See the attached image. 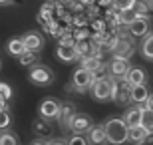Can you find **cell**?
<instances>
[{
  "instance_id": "obj_1",
  "label": "cell",
  "mask_w": 153,
  "mask_h": 145,
  "mask_svg": "<svg viewBox=\"0 0 153 145\" xmlns=\"http://www.w3.org/2000/svg\"><path fill=\"white\" fill-rule=\"evenodd\" d=\"M103 127H105V133H108V143H111V145L127 143L129 127L125 125L123 117H109V119L103 121Z\"/></svg>"
},
{
  "instance_id": "obj_2",
  "label": "cell",
  "mask_w": 153,
  "mask_h": 145,
  "mask_svg": "<svg viewBox=\"0 0 153 145\" xmlns=\"http://www.w3.org/2000/svg\"><path fill=\"white\" fill-rule=\"evenodd\" d=\"M114 88H115V80L109 78L108 74H105V76L96 78V82H94V86H91V89H90V94L96 101L105 103V101H111V97H114Z\"/></svg>"
},
{
  "instance_id": "obj_3",
  "label": "cell",
  "mask_w": 153,
  "mask_h": 145,
  "mask_svg": "<svg viewBox=\"0 0 153 145\" xmlns=\"http://www.w3.org/2000/svg\"><path fill=\"white\" fill-rule=\"evenodd\" d=\"M94 82H96V76L79 66L78 70L72 74V82H70L68 89H72V91H78V94H85V91H90V89H91Z\"/></svg>"
},
{
  "instance_id": "obj_4",
  "label": "cell",
  "mask_w": 153,
  "mask_h": 145,
  "mask_svg": "<svg viewBox=\"0 0 153 145\" xmlns=\"http://www.w3.org/2000/svg\"><path fill=\"white\" fill-rule=\"evenodd\" d=\"M28 78L32 84L40 86V88H46V86H50L52 82H54V72H52V68L44 66V64H38V66L34 68H30V74H28Z\"/></svg>"
},
{
  "instance_id": "obj_5",
  "label": "cell",
  "mask_w": 153,
  "mask_h": 145,
  "mask_svg": "<svg viewBox=\"0 0 153 145\" xmlns=\"http://www.w3.org/2000/svg\"><path fill=\"white\" fill-rule=\"evenodd\" d=\"M135 52V40L131 36H125V38H117L114 50H111V58H119V60H129Z\"/></svg>"
},
{
  "instance_id": "obj_6",
  "label": "cell",
  "mask_w": 153,
  "mask_h": 145,
  "mask_svg": "<svg viewBox=\"0 0 153 145\" xmlns=\"http://www.w3.org/2000/svg\"><path fill=\"white\" fill-rule=\"evenodd\" d=\"M111 101H115L117 106H133L131 100V86L125 80H115V88H114V97Z\"/></svg>"
},
{
  "instance_id": "obj_7",
  "label": "cell",
  "mask_w": 153,
  "mask_h": 145,
  "mask_svg": "<svg viewBox=\"0 0 153 145\" xmlns=\"http://www.w3.org/2000/svg\"><path fill=\"white\" fill-rule=\"evenodd\" d=\"M76 52H78V60H88V58H96V56H102V50L100 46L94 42L91 38H85V40H78L76 44Z\"/></svg>"
},
{
  "instance_id": "obj_8",
  "label": "cell",
  "mask_w": 153,
  "mask_h": 145,
  "mask_svg": "<svg viewBox=\"0 0 153 145\" xmlns=\"http://www.w3.org/2000/svg\"><path fill=\"white\" fill-rule=\"evenodd\" d=\"M131 64L129 60H119V58H111L108 62V76L114 80H125V76L129 74L131 70Z\"/></svg>"
},
{
  "instance_id": "obj_9",
  "label": "cell",
  "mask_w": 153,
  "mask_h": 145,
  "mask_svg": "<svg viewBox=\"0 0 153 145\" xmlns=\"http://www.w3.org/2000/svg\"><path fill=\"white\" fill-rule=\"evenodd\" d=\"M76 106L74 101H60V113H58V119L56 121L62 125L64 129H70V125H72V119L76 117Z\"/></svg>"
},
{
  "instance_id": "obj_10",
  "label": "cell",
  "mask_w": 153,
  "mask_h": 145,
  "mask_svg": "<svg viewBox=\"0 0 153 145\" xmlns=\"http://www.w3.org/2000/svg\"><path fill=\"white\" fill-rule=\"evenodd\" d=\"M127 32H129V36L133 40H137V38H145L149 34V16H137L133 22L127 26Z\"/></svg>"
},
{
  "instance_id": "obj_11",
  "label": "cell",
  "mask_w": 153,
  "mask_h": 145,
  "mask_svg": "<svg viewBox=\"0 0 153 145\" xmlns=\"http://www.w3.org/2000/svg\"><path fill=\"white\" fill-rule=\"evenodd\" d=\"M32 131L38 135V139H44V141H50L52 133H54V125H52L50 119H44V117H36L32 121Z\"/></svg>"
},
{
  "instance_id": "obj_12",
  "label": "cell",
  "mask_w": 153,
  "mask_h": 145,
  "mask_svg": "<svg viewBox=\"0 0 153 145\" xmlns=\"http://www.w3.org/2000/svg\"><path fill=\"white\" fill-rule=\"evenodd\" d=\"M94 125V119L88 113H76V117L72 119V125H70V131H74L78 135H85Z\"/></svg>"
},
{
  "instance_id": "obj_13",
  "label": "cell",
  "mask_w": 153,
  "mask_h": 145,
  "mask_svg": "<svg viewBox=\"0 0 153 145\" xmlns=\"http://www.w3.org/2000/svg\"><path fill=\"white\" fill-rule=\"evenodd\" d=\"M38 113L40 117H44V119H58V113H60V101L54 100V97H46L38 107Z\"/></svg>"
},
{
  "instance_id": "obj_14",
  "label": "cell",
  "mask_w": 153,
  "mask_h": 145,
  "mask_svg": "<svg viewBox=\"0 0 153 145\" xmlns=\"http://www.w3.org/2000/svg\"><path fill=\"white\" fill-rule=\"evenodd\" d=\"M24 40V46H26V50L28 52H38L44 48L46 40H44V34L38 32V30H30V32H26L22 36Z\"/></svg>"
},
{
  "instance_id": "obj_15",
  "label": "cell",
  "mask_w": 153,
  "mask_h": 145,
  "mask_svg": "<svg viewBox=\"0 0 153 145\" xmlns=\"http://www.w3.org/2000/svg\"><path fill=\"white\" fill-rule=\"evenodd\" d=\"M90 145H105L108 143V133H105V127H103V123H94L91 129L85 133Z\"/></svg>"
},
{
  "instance_id": "obj_16",
  "label": "cell",
  "mask_w": 153,
  "mask_h": 145,
  "mask_svg": "<svg viewBox=\"0 0 153 145\" xmlns=\"http://www.w3.org/2000/svg\"><path fill=\"white\" fill-rule=\"evenodd\" d=\"M143 107L145 106H131V107H127V112H125V115H123V121H125V125H127L129 129L141 125Z\"/></svg>"
},
{
  "instance_id": "obj_17",
  "label": "cell",
  "mask_w": 153,
  "mask_h": 145,
  "mask_svg": "<svg viewBox=\"0 0 153 145\" xmlns=\"http://www.w3.org/2000/svg\"><path fill=\"white\" fill-rule=\"evenodd\" d=\"M147 72L143 70V68H139V66H133L129 70V74L125 76V82L129 86H141V84H147Z\"/></svg>"
},
{
  "instance_id": "obj_18",
  "label": "cell",
  "mask_w": 153,
  "mask_h": 145,
  "mask_svg": "<svg viewBox=\"0 0 153 145\" xmlns=\"http://www.w3.org/2000/svg\"><path fill=\"white\" fill-rule=\"evenodd\" d=\"M54 8H56V4H54V2H46V4L40 8V12H38V22L42 24L44 28L56 22V16H54Z\"/></svg>"
},
{
  "instance_id": "obj_19",
  "label": "cell",
  "mask_w": 153,
  "mask_h": 145,
  "mask_svg": "<svg viewBox=\"0 0 153 145\" xmlns=\"http://www.w3.org/2000/svg\"><path fill=\"white\" fill-rule=\"evenodd\" d=\"M149 89L145 84L141 86H131V100H133V106H145L149 100Z\"/></svg>"
},
{
  "instance_id": "obj_20",
  "label": "cell",
  "mask_w": 153,
  "mask_h": 145,
  "mask_svg": "<svg viewBox=\"0 0 153 145\" xmlns=\"http://www.w3.org/2000/svg\"><path fill=\"white\" fill-rule=\"evenodd\" d=\"M56 56H58V60L64 62V64H72V62L78 60V52H76V48H72V46H58Z\"/></svg>"
},
{
  "instance_id": "obj_21",
  "label": "cell",
  "mask_w": 153,
  "mask_h": 145,
  "mask_svg": "<svg viewBox=\"0 0 153 145\" xmlns=\"http://www.w3.org/2000/svg\"><path fill=\"white\" fill-rule=\"evenodd\" d=\"M6 52L14 58H20L22 54H26V46H24V40L22 38H12L8 44H6Z\"/></svg>"
},
{
  "instance_id": "obj_22",
  "label": "cell",
  "mask_w": 153,
  "mask_h": 145,
  "mask_svg": "<svg viewBox=\"0 0 153 145\" xmlns=\"http://www.w3.org/2000/svg\"><path fill=\"white\" fill-rule=\"evenodd\" d=\"M139 50H141V56L145 58V60H153V34H147V36L141 40Z\"/></svg>"
},
{
  "instance_id": "obj_23",
  "label": "cell",
  "mask_w": 153,
  "mask_h": 145,
  "mask_svg": "<svg viewBox=\"0 0 153 145\" xmlns=\"http://www.w3.org/2000/svg\"><path fill=\"white\" fill-rule=\"evenodd\" d=\"M145 137H147V131L139 125V127L129 129V137H127V141H129V143H133V145H141Z\"/></svg>"
},
{
  "instance_id": "obj_24",
  "label": "cell",
  "mask_w": 153,
  "mask_h": 145,
  "mask_svg": "<svg viewBox=\"0 0 153 145\" xmlns=\"http://www.w3.org/2000/svg\"><path fill=\"white\" fill-rule=\"evenodd\" d=\"M18 62H20L24 68L38 66V52H26V54H22V56L18 58Z\"/></svg>"
},
{
  "instance_id": "obj_25",
  "label": "cell",
  "mask_w": 153,
  "mask_h": 145,
  "mask_svg": "<svg viewBox=\"0 0 153 145\" xmlns=\"http://www.w3.org/2000/svg\"><path fill=\"white\" fill-rule=\"evenodd\" d=\"M141 127L147 131V133H153V112H149L147 107H143V115H141Z\"/></svg>"
},
{
  "instance_id": "obj_26",
  "label": "cell",
  "mask_w": 153,
  "mask_h": 145,
  "mask_svg": "<svg viewBox=\"0 0 153 145\" xmlns=\"http://www.w3.org/2000/svg\"><path fill=\"white\" fill-rule=\"evenodd\" d=\"M0 145H18V135L14 131H0Z\"/></svg>"
},
{
  "instance_id": "obj_27",
  "label": "cell",
  "mask_w": 153,
  "mask_h": 145,
  "mask_svg": "<svg viewBox=\"0 0 153 145\" xmlns=\"http://www.w3.org/2000/svg\"><path fill=\"white\" fill-rule=\"evenodd\" d=\"M12 123V113L10 109H2L0 112V131H6Z\"/></svg>"
},
{
  "instance_id": "obj_28",
  "label": "cell",
  "mask_w": 153,
  "mask_h": 145,
  "mask_svg": "<svg viewBox=\"0 0 153 145\" xmlns=\"http://www.w3.org/2000/svg\"><path fill=\"white\" fill-rule=\"evenodd\" d=\"M68 145H90V141H88V137H85V135L72 133L68 137Z\"/></svg>"
},
{
  "instance_id": "obj_29",
  "label": "cell",
  "mask_w": 153,
  "mask_h": 145,
  "mask_svg": "<svg viewBox=\"0 0 153 145\" xmlns=\"http://www.w3.org/2000/svg\"><path fill=\"white\" fill-rule=\"evenodd\" d=\"M133 10L137 16H149V2H135Z\"/></svg>"
},
{
  "instance_id": "obj_30",
  "label": "cell",
  "mask_w": 153,
  "mask_h": 145,
  "mask_svg": "<svg viewBox=\"0 0 153 145\" xmlns=\"http://www.w3.org/2000/svg\"><path fill=\"white\" fill-rule=\"evenodd\" d=\"M12 94H14L12 86H10V84H4V82H0V95H2L4 100H10Z\"/></svg>"
},
{
  "instance_id": "obj_31",
  "label": "cell",
  "mask_w": 153,
  "mask_h": 145,
  "mask_svg": "<svg viewBox=\"0 0 153 145\" xmlns=\"http://www.w3.org/2000/svg\"><path fill=\"white\" fill-rule=\"evenodd\" d=\"M48 145H68V139H50Z\"/></svg>"
},
{
  "instance_id": "obj_32",
  "label": "cell",
  "mask_w": 153,
  "mask_h": 145,
  "mask_svg": "<svg viewBox=\"0 0 153 145\" xmlns=\"http://www.w3.org/2000/svg\"><path fill=\"white\" fill-rule=\"evenodd\" d=\"M141 145H153V133H147V137L143 139Z\"/></svg>"
},
{
  "instance_id": "obj_33",
  "label": "cell",
  "mask_w": 153,
  "mask_h": 145,
  "mask_svg": "<svg viewBox=\"0 0 153 145\" xmlns=\"http://www.w3.org/2000/svg\"><path fill=\"white\" fill-rule=\"evenodd\" d=\"M2 109H8V100H4L2 95H0V112Z\"/></svg>"
},
{
  "instance_id": "obj_34",
  "label": "cell",
  "mask_w": 153,
  "mask_h": 145,
  "mask_svg": "<svg viewBox=\"0 0 153 145\" xmlns=\"http://www.w3.org/2000/svg\"><path fill=\"white\" fill-rule=\"evenodd\" d=\"M145 107H147L149 112H153V94L149 95V100H147V103H145Z\"/></svg>"
},
{
  "instance_id": "obj_35",
  "label": "cell",
  "mask_w": 153,
  "mask_h": 145,
  "mask_svg": "<svg viewBox=\"0 0 153 145\" xmlns=\"http://www.w3.org/2000/svg\"><path fill=\"white\" fill-rule=\"evenodd\" d=\"M14 0H0V6H12Z\"/></svg>"
},
{
  "instance_id": "obj_36",
  "label": "cell",
  "mask_w": 153,
  "mask_h": 145,
  "mask_svg": "<svg viewBox=\"0 0 153 145\" xmlns=\"http://www.w3.org/2000/svg\"><path fill=\"white\" fill-rule=\"evenodd\" d=\"M30 145H48V141H44V139H36V141H32Z\"/></svg>"
},
{
  "instance_id": "obj_37",
  "label": "cell",
  "mask_w": 153,
  "mask_h": 145,
  "mask_svg": "<svg viewBox=\"0 0 153 145\" xmlns=\"http://www.w3.org/2000/svg\"><path fill=\"white\" fill-rule=\"evenodd\" d=\"M149 10H153V2H149Z\"/></svg>"
}]
</instances>
